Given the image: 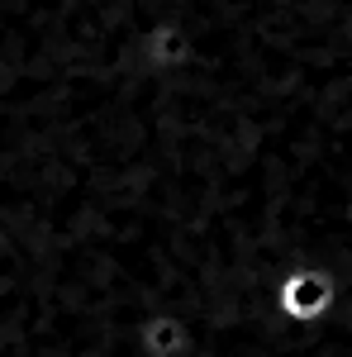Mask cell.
Masks as SVG:
<instances>
[{
  "instance_id": "obj_1",
  "label": "cell",
  "mask_w": 352,
  "mask_h": 357,
  "mask_svg": "<svg viewBox=\"0 0 352 357\" xmlns=\"http://www.w3.org/2000/svg\"><path fill=\"white\" fill-rule=\"evenodd\" d=\"M271 305L286 324H319L328 319V310L338 305V276L324 262H296L276 276Z\"/></svg>"
},
{
  "instance_id": "obj_2",
  "label": "cell",
  "mask_w": 352,
  "mask_h": 357,
  "mask_svg": "<svg viewBox=\"0 0 352 357\" xmlns=\"http://www.w3.org/2000/svg\"><path fill=\"white\" fill-rule=\"evenodd\" d=\"M138 357H190L195 353V329L176 310H148L134 324Z\"/></svg>"
}]
</instances>
